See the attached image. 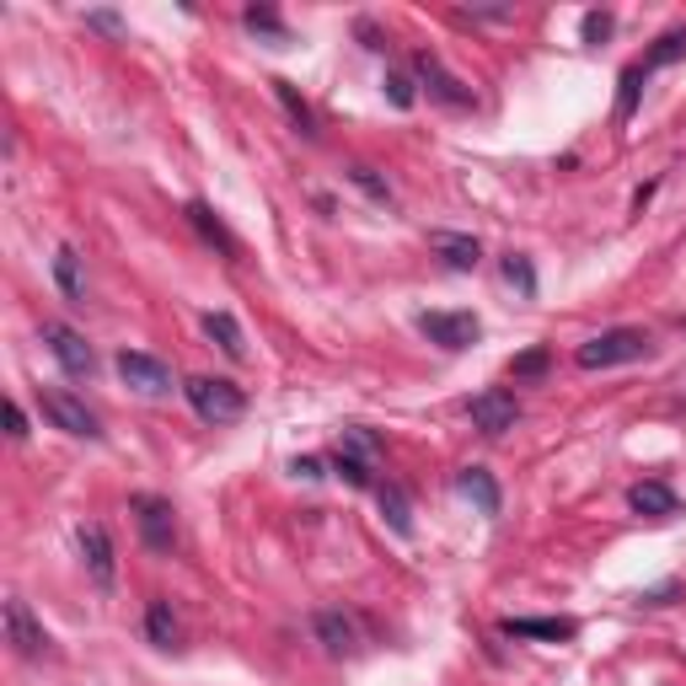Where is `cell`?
<instances>
[{"label":"cell","mask_w":686,"mask_h":686,"mask_svg":"<svg viewBox=\"0 0 686 686\" xmlns=\"http://www.w3.org/2000/svg\"><path fill=\"white\" fill-rule=\"evenodd\" d=\"M344 445H349V456H360V461H371L375 450H381V440L365 430V424H354V430H344Z\"/></svg>","instance_id":"4dcf8cb0"},{"label":"cell","mask_w":686,"mask_h":686,"mask_svg":"<svg viewBox=\"0 0 686 686\" xmlns=\"http://www.w3.org/2000/svg\"><path fill=\"white\" fill-rule=\"evenodd\" d=\"M312 633H316V643H322L327 654H338V660H349V654L360 649V633H354V623H349L338 606H322L312 617Z\"/></svg>","instance_id":"7c38bea8"},{"label":"cell","mask_w":686,"mask_h":686,"mask_svg":"<svg viewBox=\"0 0 686 686\" xmlns=\"http://www.w3.org/2000/svg\"><path fill=\"white\" fill-rule=\"evenodd\" d=\"M435 242V252L456 268V274H472L478 263H483V248H478V237H461V231H435L430 237Z\"/></svg>","instance_id":"2e32d148"},{"label":"cell","mask_w":686,"mask_h":686,"mask_svg":"<svg viewBox=\"0 0 686 686\" xmlns=\"http://www.w3.org/2000/svg\"><path fill=\"white\" fill-rule=\"evenodd\" d=\"M413 70H419V81H424V92H430L435 103H445V108H472V86H461V81L440 64V55L419 49V55H413Z\"/></svg>","instance_id":"9c48e42d"},{"label":"cell","mask_w":686,"mask_h":686,"mask_svg":"<svg viewBox=\"0 0 686 686\" xmlns=\"http://www.w3.org/2000/svg\"><path fill=\"white\" fill-rule=\"evenodd\" d=\"M627 504L638 509V515H649V520H676L682 515V494L676 489H665V483H638Z\"/></svg>","instance_id":"5bb4252c"},{"label":"cell","mask_w":686,"mask_h":686,"mask_svg":"<svg viewBox=\"0 0 686 686\" xmlns=\"http://www.w3.org/2000/svg\"><path fill=\"white\" fill-rule=\"evenodd\" d=\"M504 279H509L520 296H537V268H531L520 252H509V257H504Z\"/></svg>","instance_id":"4316f807"},{"label":"cell","mask_w":686,"mask_h":686,"mask_svg":"<svg viewBox=\"0 0 686 686\" xmlns=\"http://www.w3.org/2000/svg\"><path fill=\"white\" fill-rule=\"evenodd\" d=\"M676 60H686V27L665 33V38L643 55V75H649V70H665V64H676Z\"/></svg>","instance_id":"603a6c76"},{"label":"cell","mask_w":686,"mask_h":686,"mask_svg":"<svg viewBox=\"0 0 686 686\" xmlns=\"http://www.w3.org/2000/svg\"><path fill=\"white\" fill-rule=\"evenodd\" d=\"M119 375H124V386H134L140 397H167V392L178 386L167 360H156V354H140V349H124V354H119Z\"/></svg>","instance_id":"52a82bcc"},{"label":"cell","mask_w":686,"mask_h":686,"mask_svg":"<svg viewBox=\"0 0 686 686\" xmlns=\"http://www.w3.org/2000/svg\"><path fill=\"white\" fill-rule=\"evenodd\" d=\"M188 402L204 424H237L248 413V392L237 381H220V375H188L183 381Z\"/></svg>","instance_id":"6da1fadb"},{"label":"cell","mask_w":686,"mask_h":686,"mask_svg":"<svg viewBox=\"0 0 686 686\" xmlns=\"http://www.w3.org/2000/svg\"><path fill=\"white\" fill-rule=\"evenodd\" d=\"M81 558L97 590H113L119 585V553H113V537L103 526H81Z\"/></svg>","instance_id":"30bf717a"},{"label":"cell","mask_w":686,"mask_h":686,"mask_svg":"<svg viewBox=\"0 0 686 686\" xmlns=\"http://www.w3.org/2000/svg\"><path fill=\"white\" fill-rule=\"evenodd\" d=\"M44 344H49V354L60 360L64 375H75V381H92V375H97V354H92V344H86L75 327L44 322Z\"/></svg>","instance_id":"277c9868"},{"label":"cell","mask_w":686,"mask_h":686,"mask_svg":"<svg viewBox=\"0 0 686 686\" xmlns=\"http://www.w3.org/2000/svg\"><path fill=\"white\" fill-rule=\"evenodd\" d=\"M5 424H11V440H22V435H27V413H22L16 402H5Z\"/></svg>","instance_id":"836d02e7"},{"label":"cell","mask_w":686,"mask_h":686,"mask_svg":"<svg viewBox=\"0 0 686 686\" xmlns=\"http://www.w3.org/2000/svg\"><path fill=\"white\" fill-rule=\"evenodd\" d=\"M504 633H509V638H547V643H563V638H574V623H568V617H509Z\"/></svg>","instance_id":"d6986e66"},{"label":"cell","mask_w":686,"mask_h":686,"mask_svg":"<svg viewBox=\"0 0 686 686\" xmlns=\"http://www.w3.org/2000/svg\"><path fill=\"white\" fill-rule=\"evenodd\" d=\"M86 22H92V27H103V33H119V16H113V11H92Z\"/></svg>","instance_id":"e575fe53"},{"label":"cell","mask_w":686,"mask_h":686,"mask_svg":"<svg viewBox=\"0 0 686 686\" xmlns=\"http://www.w3.org/2000/svg\"><path fill=\"white\" fill-rule=\"evenodd\" d=\"M333 472H338L349 489H365V483H371V461H360V456H349V450L333 456Z\"/></svg>","instance_id":"83f0119b"},{"label":"cell","mask_w":686,"mask_h":686,"mask_svg":"<svg viewBox=\"0 0 686 686\" xmlns=\"http://www.w3.org/2000/svg\"><path fill=\"white\" fill-rule=\"evenodd\" d=\"M638 92H643V64H627L623 70V92H617V119H633V108H638Z\"/></svg>","instance_id":"d4e9b609"},{"label":"cell","mask_w":686,"mask_h":686,"mask_svg":"<svg viewBox=\"0 0 686 686\" xmlns=\"http://www.w3.org/2000/svg\"><path fill=\"white\" fill-rule=\"evenodd\" d=\"M44 413H49V424L64 430V435L75 440H103V424H97V413L75 397V392H60V386H49L44 392Z\"/></svg>","instance_id":"5b68a950"},{"label":"cell","mask_w":686,"mask_h":686,"mask_svg":"<svg viewBox=\"0 0 686 686\" xmlns=\"http://www.w3.org/2000/svg\"><path fill=\"white\" fill-rule=\"evenodd\" d=\"M145 633H151L156 649H178V617H172L167 601H151V606H145Z\"/></svg>","instance_id":"7402d4cb"},{"label":"cell","mask_w":686,"mask_h":686,"mask_svg":"<svg viewBox=\"0 0 686 686\" xmlns=\"http://www.w3.org/2000/svg\"><path fill=\"white\" fill-rule=\"evenodd\" d=\"M579 371H612V365H633L649 360V333L643 327H606L590 344H579Z\"/></svg>","instance_id":"7a4b0ae2"},{"label":"cell","mask_w":686,"mask_h":686,"mask_svg":"<svg viewBox=\"0 0 686 686\" xmlns=\"http://www.w3.org/2000/svg\"><path fill=\"white\" fill-rule=\"evenodd\" d=\"M375 500H381V515H386V526H392L397 537H413V504H408V494H402L397 483H381Z\"/></svg>","instance_id":"ffe728a7"},{"label":"cell","mask_w":686,"mask_h":686,"mask_svg":"<svg viewBox=\"0 0 686 686\" xmlns=\"http://www.w3.org/2000/svg\"><path fill=\"white\" fill-rule=\"evenodd\" d=\"M456 489H461V500L478 504V515H500V483H494V472H483V467H467L461 478H456Z\"/></svg>","instance_id":"9a60e30c"},{"label":"cell","mask_w":686,"mask_h":686,"mask_svg":"<svg viewBox=\"0 0 686 686\" xmlns=\"http://www.w3.org/2000/svg\"><path fill=\"white\" fill-rule=\"evenodd\" d=\"M188 220H193V231H198L209 248H220V257H242V242L226 231V220H220L209 204H198V198H193V204H188Z\"/></svg>","instance_id":"4fadbf2b"},{"label":"cell","mask_w":686,"mask_h":686,"mask_svg":"<svg viewBox=\"0 0 686 686\" xmlns=\"http://www.w3.org/2000/svg\"><path fill=\"white\" fill-rule=\"evenodd\" d=\"M612 11H585V22H579V33H585V44H606L612 38Z\"/></svg>","instance_id":"f546056e"},{"label":"cell","mask_w":686,"mask_h":686,"mask_svg":"<svg viewBox=\"0 0 686 686\" xmlns=\"http://www.w3.org/2000/svg\"><path fill=\"white\" fill-rule=\"evenodd\" d=\"M547 365H553L547 349H526V354H515L509 375H515V381H537V375H547Z\"/></svg>","instance_id":"f1b7e54d"},{"label":"cell","mask_w":686,"mask_h":686,"mask_svg":"<svg viewBox=\"0 0 686 686\" xmlns=\"http://www.w3.org/2000/svg\"><path fill=\"white\" fill-rule=\"evenodd\" d=\"M349 183L360 188L365 198H375V204H392V183H386L375 167H365V161H354V167H349Z\"/></svg>","instance_id":"cb8c5ba5"},{"label":"cell","mask_w":686,"mask_h":686,"mask_svg":"<svg viewBox=\"0 0 686 686\" xmlns=\"http://www.w3.org/2000/svg\"><path fill=\"white\" fill-rule=\"evenodd\" d=\"M472 424L483 430V435H504V430H515V419H520V402L509 397V392H500V386H489V392H478L472 397Z\"/></svg>","instance_id":"8fae6325"},{"label":"cell","mask_w":686,"mask_h":686,"mask_svg":"<svg viewBox=\"0 0 686 686\" xmlns=\"http://www.w3.org/2000/svg\"><path fill=\"white\" fill-rule=\"evenodd\" d=\"M290 472H296V478H306V483H316V478H327L316 456H296V461H290Z\"/></svg>","instance_id":"d6a6232c"},{"label":"cell","mask_w":686,"mask_h":686,"mask_svg":"<svg viewBox=\"0 0 686 686\" xmlns=\"http://www.w3.org/2000/svg\"><path fill=\"white\" fill-rule=\"evenodd\" d=\"M55 285L70 306H86V274H81V252L75 248H60L55 252Z\"/></svg>","instance_id":"ac0fdd59"},{"label":"cell","mask_w":686,"mask_h":686,"mask_svg":"<svg viewBox=\"0 0 686 686\" xmlns=\"http://www.w3.org/2000/svg\"><path fill=\"white\" fill-rule=\"evenodd\" d=\"M268 86H274V97H279V108H285V119H290V124L301 129L306 140H316V113H312V108H306V97H301V92H296L290 81H268Z\"/></svg>","instance_id":"44dd1931"},{"label":"cell","mask_w":686,"mask_h":686,"mask_svg":"<svg viewBox=\"0 0 686 686\" xmlns=\"http://www.w3.org/2000/svg\"><path fill=\"white\" fill-rule=\"evenodd\" d=\"M129 509H134L140 542H145L151 553H172V542H178V520H172V504L156 500V494H134V500H129Z\"/></svg>","instance_id":"3957f363"},{"label":"cell","mask_w":686,"mask_h":686,"mask_svg":"<svg viewBox=\"0 0 686 686\" xmlns=\"http://www.w3.org/2000/svg\"><path fill=\"white\" fill-rule=\"evenodd\" d=\"M204 333L220 344L226 360H248V338H242V322L231 312H204Z\"/></svg>","instance_id":"e0dca14e"},{"label":"cell","mask_w":686,"mask_h":686,"mask_svg":"<svg viewBox=\"0 0 686 686\" xmlns=\"http://www.w3.org/2000/svg\"><path fill=\"white\" fill-rule=\"evenodd\" d=\"M386 97H392V108H413V81L402 75V70H386Z\"/></svg>","instance_id":"1f68e13d"},{"label":"cell","mask_w":686,"mask_h":686,"mask_svg":"<svg viewBox=\"0 0 686 686\" xmlns=\"http://www.w3.org/2000/svg\"><path fill=\"white\" fill-rule=\"evenodd\" d=\"M242 22H248L252 33H263V38H274V44H285V38H290V33H285V22H279V16H274L268 5H248V16H242Z\"/></svg>","instance_id":"484cf974"},{"label":"cell","mask_w":686,"mask_h":686,"mask_svg":"<svg viewBox=\"0 0 686 686\" xmlns=\"http://www.w3.org/2000/svg\"><path fill=\"white\" fill-rule=\"evenodd\" d=\"M419 333L430 338V344H440V349H450V354H461V349H472L478 344V316L472 312H424L419 316Z\"/></svg>","instance_id":"8992f818"},{"label":"cell","mask_w":686,"mask_h":686,"mask_svg":"<svg viewBox=\"0 0 686 686\" xmlns=\"http://www.w3.org/2000/svg\"><path fill=\"white\" fill-rule=\"evenodd\" d=\"M360 38H365V49H386L381 33H375V22H360Z\"/></svg>","instance_id":"d590c367"},{"label":"cell","mask_w":686,"mask_h":686,"mask_svg":"<svg viewBox=\"0 0 686 686\" xmlns=\"http://www.w3.org/2000/svg\"><path fill=\"white\" fill-rule=\"evenodd\" d=\"M5 643H11L22 660L49 654V633H44V623L27 612V601H22V595H11V601H5Z\"/></svg>","instance_id":"ba28073f"}]
</instances>
